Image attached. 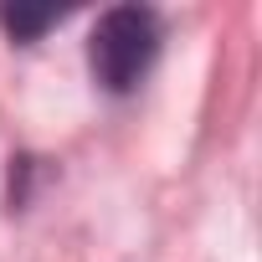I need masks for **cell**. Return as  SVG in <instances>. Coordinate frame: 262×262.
I'll return each mask as SVG.
<instances>
[{
    "mask_svg": "<svg viewBox=\"0 0 262 262\" xmlns=\"http://www.w3.org/2000/svg\"><path fill=\"white\" fill-rule=\"evenodd\" d=\"M155 57H160V16L149 6L103 11V21L93 26V41H88V67L108 93L139 88V77L149 72Z\"/></svg>",
    "mask_w": 262,
    "mask_h": 262,
    "instance_id": "1",
    "label": "cell"
},
{
    "mask_svg": "<svg viewBox=\"0 0 262 262\" xmlns=\"http://www.w3.org/2000/svg\"><path fill=\"white\" fill-rule=\"evenodd\" d=\"M62 21V11L57 6H41V11H31V6H0V26H6L16 41H36L47 26H57Z\"/></svg>",
    "mask_w": 262,
    "mask_h": 262,
    "instance_id": "2",
    "label": "cell"
}]
</instances>
